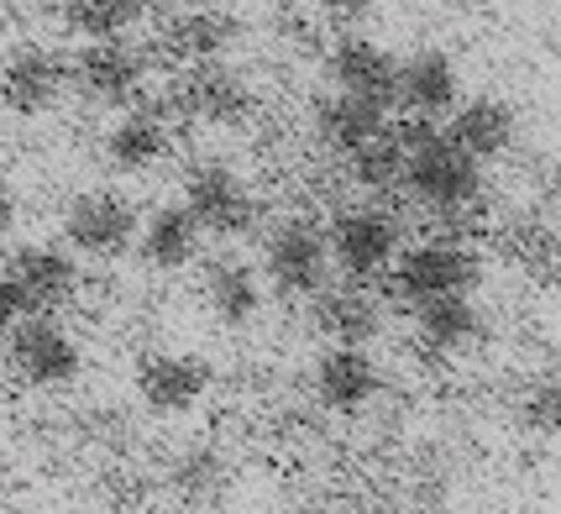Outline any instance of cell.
Masks as SVG:
<instances>
[{"mask_svg": "<svg viewBox=\"0 0 561 514\" xmlns=\"http://www.w3.org/2000/svg\"><path fill=\"white\" fill-rule=\"evenodd\" d=\"M457 100H462V73H457L451 53L420 48L399 58V100L393 105H404L420 122H436V116H451Z\"/></svg>", "mask_w": 561, "mask_h": 514, "instance_id": "18", "label": "cell"}, {"mask_svg": "<svg viewBox=\"0 0 561 514\" xmlns=\"http://www.w3.org/2000/svg\"><path fill=\"white\" fill-rule=\"evenodd\" d=\"M310 325L325 346H373L383 336V299L367 284H325L310 294Z\"/></svg>", "mask_w": 561, "mask_h": 514, "instance_id": "14", "label": "cell"}, {"mask_svg": "<svg viewBox=\"0 0 561 514\" xmlns=\"http://www.w3.org/2000/svg\"><path fill=\"white\" fill-rule=\"evenodd\" d=\"M320 5H325V16H331V22H363L378 0H320Z\"/></svg>", "mask_w": 561, "mask_h": 514, "instance_id": "29", "label": "cell"}, {"mask_svg": "<svg viewBox=\"0 0 561 514\" xmlns=\"http://www.w3.org/2000/svg\"><path fill=\"white\" fill-rule=\"evenodd\" d=\"M69 84L90 105H116L122 111L147 90V58L126 37H100V43L79 48V58L69 64Z\"/></svg>", "mask_w": 561, "mask_h": 514, "instance_id": "9", "label": "cell"}, {"mask_svg": "<svg viewBox=\"0 0 561 514\" xmlns=\"http://www.w3.org/2000/svg\"><path fill=\"white\" fill-rule=\"evenodd\" d=\"M263 273L247 263L242 252H216V258H205V269H199V299H205V310L226 325V331H247L252 320L263 316Z\"/></svg>", "mask_w": 561, "mask_h": 514, "instance_id": "15", "label": "cell"}, {"mask_svg": "<svg viewBox=\"0 0 561 514\" xmlns=\"http://www.w3.org/2000/svg\"><path fill=\"white\" fill-rule=\"evenodd\" d=\"M26 310H22V299H16V284L5 278V269H0V331L11 325V320H22Z\"/></svg>", "mask_w": 561, "mask_h": 514, "instance_id": "30", "label": "cell"}, {"mask_svg": "<svg viewBox=\"0 0 561 514\" xmlns=\"http://www.w3.org/2000/svg\"><path fill=\"white\" fill-rule=\"evenodd\" d=\"M404 163H410V147H404V132H378V137H367L363 147H352L346 152V173H352V184L367 190V195H389L404 184Z\"/></svg>", "mask_w": 561, "mask_h": 514, "instance_id": "25", "label": "cell"}, {"mask_svg": "<svg viewBox=\"0 0 561 514\" xmlns=\"http://www.w3.org/2000/svg\"><path fill=\"white\" fill-rule=\"evenodd\" d=\"M169 152H173V126L158 105H137V111L116 116L111 132H105V142H100L105 169H116V173H147V169H158Z\"/></svg>", "mask_w": 561, "mask_h": 514, "instance_id": "19", "label": "cell"}, {"mask_svg": "<svg viewBox=\"0 0 561 514\" xmlns=\"http://www.w3.org/2000/svg\"><path fill=\"white\" fill-rule=\"evenodd\" d=\"M69 90V58L43 48V43H22L0 58V105L11 116H48Z\"/></svg>", "mask_w": 561, "mask_h": 514, "instance_id": "11", "label": "cell"}, {"mask_svg": "<svg viewBox=\"0 0 561 514\" xmlns=\"http://www.w3.org/2000/svg\"><path fill=\"white\" fill-rule=\"evenodd\" d=\"M273 5H305V0H273Z\"/></svg>", "mask_w": 561, "mask_h": 514, "instance_id": "32", "label": "cell"}, {"mask_svg": "<svg viewBox=\"0 0 561 514\" xmlns=\"http://www.w3.org/2000/svg\"><path fill=\"white\" fill-rule=\"evenodd\" d=\"M5 278L16 284V299H22L26 316H53L64 310L73 294H79V258L69 247H53V242H26L5 258Z\"/></svg>", "mask_w": 561, "mask_h": 514, "instance_id": "10", "label": "cell"}, {"mask_svg": "<svg viewBox=\"0 0 561 514\" xmlns=\"http://www.w3.org/2000/svg\"><path fill=\"white\" fill-rule=\"evenodd\" d=\"M147 16V0H64V26L84 43L126 37Z\"/></svg>", "mask_w": 561, "mask_h": 514, "instance_id": "26", "label": "cell"}, {"mask_svg": "<svg viewBox=\"0 0 561 514\" xmlns=\"http://www.w3.org/2000/svg\"><path fill=\"white\" fill-rule=\"evenodd\" d=\"M242 37V22L220 5H190L163 22L158 32V48L169 53L173 64H205V58H226Z\"/></svg>", "mask_w": 561, "mask_h": 514, "instance_id": "20", "label": "cell"}, {"mask_svg": "<svg viewBox=\"0 0 561 514\" xmlns=\"http://www.w3.org/2000/svg\"><path fill=\"white\" fill-rule=\"evenodd\" d=\"M263 284L284 299H310L316 289L331 284V242L325 226H316L310 216H284L263 226Z\"/></svg>", "mask_w": 561, "mask_h": 514, "instance_id": "3", "label": "cell"}, {"mask_svg": "<svg viewBox=\"0 0 561 514\" xmlns=\"http://www.w3.org/2000/svg\"><path fill=\"white\" fill-rule=\"evenodd\" d=\"M557 378H561V346H557Z\"/></svg>", "mask_w": 561, "mask_h": 514, "instance_id": "34", "label": "cell"}, {"mask_svg": "<svg viewBox=\"0 0 561 514\" xmlns=\"http://www.w3.org/2000/svg\"><path fill=\"white\" fill-rule=\"evenodd\" d=\"M216 384V367L199 352H147L137 363V399L152 415H190Z\"/></svg>", "mask_w": 561, "mask_h": 514, "instance_id": "12", "label": "cell"}, {"mask_svg": "<svg viewBox=\"0 0 561 514\" xmlns=\"http://www.w3.org/2000/svg\"><path fill=\"white\" fill-rule=\"evenodd\" d=\"M5 367L26 389H64L79 378L84 352L53 316H22L5 325Z\"/></svg>", "mask_w": 561, "mask_h": 514, "instance_id": "6", "label": "cell"}, {"mask_svg": "<svg viewBox=\"0 0 561 514\" xmlns=\"http://www.w3.org/2000/svg\"><path fill=\"white\" fill-rule=\"evenodd\" d=\"M16 220H22V199H16V190H11V184L0 179V242H11Z\"/></svg>", "mask_w": 561, "mask_h": 514, "instance_id": "28", "label": "cell"}, {"mask_svg": "<svg viewBox=\"0 0 561 514\" xmlns=\"http://www.w3.org/2000/svg\"><path fill=\"white\" fill-rule=\"evenodd\" d=\"M169 489H173V499L190 504V510H216L220 499L231 493V457H226L220 446H210V441L184 446L169 462Z\"/></svg>", "mask_w": 561, "mask_h": 514, "instance_id": "24", "label": "cell"}, {"mask_svg": "<svg viewBox=\"0 0 561 514\" xmlns=\"http://www.w3.org/2000/svg\"><path fill=\"white\" fill-rule=\"evenodd\" d=\"M404 147H410V163H404V195L415 199L420 210L431 216H467L478 210L483 195H489V173L483 163L457 147L446 132H436V122H410L404 126Z\"/></svg>", "mask_w": 561, "mask_h": 514, "instance_id": "1", "label": "cell"}, {"mask_svg": "<svg viewBox=\"0 0 561 514\" xmlns=\"http://www.w3.org/2000/svg\"><path fill=\"white\" fill-rule=\"evenodd\" d=\"M310 126H316V137L325 147L352 152V147H363L367 137H378L389 126V111L373 105V100L346 95V90H325V95L310 100Z\"/></svg>", "mask_w": 561, "mask_h": 514, "instance_id": "23", "label": "cell"}, {"mask_svg": "<svg viewBox=\"0 0 561 514\" xmlns=\"http://www.w3.org/2000/svg\"><path fill=\"white\" fill-rule=\"evenodd\" d=\"M363 514H404V510H389V504H373V510H363Z\"/></svg>", "mask_w": 561, "mask_h": 514, "instance_id": "31", "label": "cell"}, {"mask_svg": "<svg viewBox=\"0 0 561 514\" xmlns=\"http://www.w3.org/2000/svg\"><path fill=\"white\" fill-rule=\"evenodd\" d=\"M199 247H205V231H199V220L190 216L184 199H179V205H158V210L137 226L131 252L142 258L147 269L179 273V269H190V263H199Z\"/></svg>", "mask_w": 561, "mask_h": 514, "instance_id": "22", "label": "cell"}, {"mask_svg": "<svg viewBox=\"0 0 561 514\" xmlns=\"http://www.w3.org/2000/svg\"><path fill=\"white\" fill-rule=\"evenodd\" d=\"M325 242H331V263L346 273V278H383L389 263L399 258V247H404V231H399V220L383 210V205H352L342 216L331 220V231H325Z\"/></svg>", "mask_w": 561, "mask_h": 514, "instance_id": "8", "label": "cell"}, {"mask_svg": "<svg viewBox=\"0 0 561 514\" xmlns=\"http://www.w3.org/2000/svg\"><path fill=\"white\" fill-rule=\"evenodd\" d=\"M184 210L199 220L205 237L237 242V237L263 231V195L220 158H199L195 169L184 173Z\"/></svg>", "mask_w": 561, "mask_h": 514, "instance_id": "4", "label": "cell"}, {"mask_svg": "<svg viewBox=\"0 0 561 514\" xmlns=\"http://www.w3.org/2000/svg\"><path fill=\"white\" fill-rule=\"evenodd\" d=\"M137 205L116 190H84V195L69 199L64 210V242H69L73 258H95V263H116L131 252L137 242Z\"/></svg>", "mask_w": 561, "mask_h": 514, "instance_id": "7", "label": "cell"}, {"mask_svg": "<svg viewBox=\"0 0 561 514\" xmlns=\"http://www.w3.org/2000/svg\"><path fill=\"white\" fill-rule=\"evenodd\" d=\"M514 420H519L530 436H561V378L530 384V389L514 399Z\"/></svg>", "mask_w": 561, "mask_h": 514, "instance_id": "27", "label": "cell"}, {"mask_svg": "<svg viewBox=\"0 0 561 514\" xmlns=\"http://www.w3.org/2000/svg\"><path fill=\"white\" fill-rule=\"evenodd\" d=\"M415 336L436 357H462L489 336V316L478 310L472 294H440V299L415 305Z\"/></svg>", "mask_w": 561, "mask_h": 514, "instance_id": "21", "label": "cell"}, {"mask_svg": "<svg viewBox=\"0 0 561 514\" xmlns=\"http://www.w3.org/2000/svg\"><path fill=\"white\" fill-rule=\"evenodd\" d=\"M0 32H5V5H0Z\"/></svg>", "mask_w": 561, "mask_h": 514, "instance_id": "33", "label": "cell"}, {"mask_svg": "<svg viewBox=\"0 0 561 514\" xmlns=\"http://www.w3.org/2000/svg\"><path fill=\"white\" fill-rule=\"evenodd\" d=\"M446 137L457 147H467L478 163L510 158L514 142H519V111H514V100H504V95L457 100V105H451V122H446Z\"/></svg>", "mask_w": 561, "mask_h": 514, "instance_id": "17", "label": "cell"}, {"mask_svg": "<svg viewBox=\"0 0 561 514\" xmlns=\"http://www.w3.org/2000/svg\"><path fill=\"white\" fill-rule=\"evenodd\" d=\"M325 73H331V90L373 100L383 111H393V100H399V58L373 37H342L325 58Z\"/></svg>", "mask_w": 561, "mask_h": 514, "instance_id": "16", "label": "cell"}, {"mask_svg": "<svg viewBox=\"0 0 561 514\" xmlns=\"http://www.w3.org/2000/svg\"><path fill=\"white\" fill-rule=\"evenodd\" d=\"M316 404L331 415H363L367 404L383 393V367L367 346H325L310 367Z\"/></svg>", "mask_w": 561, "mask_h": 514, "instance_id": "13", "label": "cell"}, {"mask_svg": "<svg viewBox=\"0 0 561 514\" xmlns=\"http://www.w3.org/2000/svg\"><path fill=\"white\" fill-rule=\"evenodd\" d=\"M389 294L399 305H425L440 294H472L483 284V258L467 242H420V247H399V258L389 263Z\"/></svg>", "mask_w": 561, "mask_h": 514, "instance_id": "5", "label": "cell"}, {"mask_svg": "<svg viewBox=\"0 0 561 514\" xmlns=\"http://www.w3.org/2000/svg\"><path fill=\"white\" fill-rule=\"evenodd\" d=\"M158 111L169 122H190V126H247L252 111H257V95L226 58H205V64H184L173 73L169 95L158 100Z\"/></svg>", "mask_w": 561, "mask_h": 514, "instance_id": "2", "label": "cell"}]
</instances>
